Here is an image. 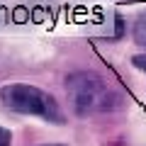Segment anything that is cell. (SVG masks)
Returning <instances> with one entry per match:
<instances>
[{
	"mask_svg": "<svg viewBox=\"0 0 146 146\" xmlns=\"http://www.w3.org/2000/svg\"><path fill=\"white\" fill-rule=\"evenodd\" d=\"M131 61H134V66H136V68H141V71H146V54H144V56H134Z\"/></svg>",
	"mask_w": 146,
	"mask_h": 146,
	"instance_id": "5",
	"label": "cell"
},
{
	"mask_svg": "<svg viewBox=\"0 0 146 146\" xmlns=\"http://www.w3.org/2000/svg\"><path fill=\"white\" fill-rule=\"evenodd\" d=\"M134 39L146 46V12L139 15V20H136V25H134Z\"/></svg>",
	"mask_w": 146,
	"mask_h": 146,
	"instance_id": "3",
	"label": "cell"
},
{
	"mask_svg": "<svg viewBox=\"0 0 146 146\" xmlns=\"http://www.w3.org/2000/svg\"><path fill=\"white\" fill-rule=\"evenodd\" d=\"M68 98L78 115H93V112H107L122 105V98L112 90V85L98 73H73L66 80Z\"/></svg>",
	"mask_w": 146,
	"mask_h": 146,
	"instance_id": "1",
	"label": "cell"
},
{
	"mask_svg": "<svg viewBox=\"0 0 146 146\" xmlns=\"http://www.w3.org/2000/svg\"><path fill=\"white\" fill-rule=\"evenodd\" d=\"M0 100L3 105L15 112H22V115H36V117H44L49 122H56L61 124L63 115L58 110L56 100L51 98L49 93L34 88V85H27V83H12L0 88Z\"/></svg>",
	"mask_w": 146,
	"mask_h": 146,
	"instance_id": "2",
	"label": "cell"
},
{
	"mask_svg": "<svg viewBox=\"0 0 146 146\" xmlns=\"http://www.w3.org/2000/svg\"><path fill=\"white\" fill-rule=\"evenodd\" d=\"M49 146H63V144H49Z\"/></svg>",
	"mask_w": 146,
	"mask_h": 146,
	"instance_id": "6",
	"label": "cell"
},
{
	"mask_svg": "<svg viewBox=\"0 0 146 146\" xmlns=\"http://www.w3.org/2000/svg\"><path fill=\"white\" fill-rule=\"evenodd\" d=\"M10 141H12L10 131H7L5 127H0V146H10Z\"/></svg>",
	"mask_w": 146,
	"mask_h": 146,
	"instance_id": "4",
	"label": "cell"
}]
</instances>
